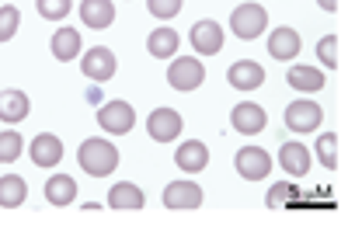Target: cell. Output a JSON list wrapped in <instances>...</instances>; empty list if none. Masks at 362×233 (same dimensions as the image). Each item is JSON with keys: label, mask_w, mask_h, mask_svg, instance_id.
<instances>
[{"label": "cell", "mask_w": 362, "mask_h": 233, "mask_svg": "<svg viewBox=\"0 0 362 233\" xmlns=\"http://www.w3.org/2000/svg\"><path fill=\"white\" fill-rule=\"evenodd\" d=\"M77 164L88 171L90 178H108L115 167H119V150H115V143L108 140H84L81 143V150H77Z\"/></svg>", "instance_id": "cell-1"}, {"label": "cell", "mask_w": 362, "mask_h": 233, "mask_svg": "<svg viewBox=\"0 0 362 233\" xmlns=\"http://www.w3.org/2000/svg\"><path fill=\"white\" fill-rule=\"evenodd\" d=\"M265 25H269V14H265L262 4H237L233 14H230V32L244 42L258 39L265 32Z\"/></svg>", "instance_id": "cell-2"}, {"label": "cell", "mask_w": 362, "mask_h": 233, "mask_svg": "<svg viewBox=\"0 0 362 233\" xmlns=\"http://www.w3.org/2000/svg\"><path fill=\"white\" fill-rule=\"evenodd\" d=\"M94 115H98V126H101L105 133H112V136H126L136 126V112L129 101H108V104L98 108Z\"/></svg>", "instance_id": "cell-3"}, {"label": "cell", "mask_w": 362, "mask_h": 233, "mask_svg": "<svg viewBox=\"0 0 362 233\" xmlns=\"http://www.w3.org/2000/svg\"><path fill=\"white\" fill-rule=\"evenodd\" d=\"M233 167H237V174L244 181H262L272 171V157L269 150H262V146H240L237 157H233Z\"/></svg>", "instance_id": "cell-4"}, {"label": "cell", "mask_w": 362, "mask_h": 233, "mask_svg": "<svg viewBox=\"0 0 362 233\" xmlns=\"http://www.w3.org/2000/svg\"><path fill=\"white\" fill-rule=\"evenodd\" d=\"M202 80H206V66H202L195 56H178V59L168 66V84H171L175 91H195Z\"/></svg>", "instance_id": "cell-5"}, {"label": "cell", "mask_w": 362, "mask_h": 233, "mask_svg": "<svg viewBox=\"0 0 362 233\" xmlns=\"http://www.w3.org/2000/svg\"><path fill=\"white\" fill-rule=\"evenodd\" d=\"M115 66H119V63H115V52L105 46H94L81 56V70H84V77L94 80V84L112 80V77H115Z\"/></svg>", "instance_id": "cell-6"}, {"label": "cell", "mask_w": 362, "mask_h": 233, "mask_svg": "<svg viewBox=\"0 0 362 233\" xmlns=\"http://www.w3.org/2000/svg\"><path fill=\"white\" fill-rule=\"evenodd\" d=\"M230 122H233V129H237L240 136H258V133L269 126V112H265L262 104H255V101H244V104L233 108Z\"/></svg>", "instance_id": "cell-7"}, {"label": "cell", "mask_w": 362, "mask_h": 233, "mask_svg": "<svg viewBox=\"0 0 362 233\" xmlns=\"http://www.w3.org/2000/svg\"><path fill=\"white\" fill-rule=\"evenodd\" d=\"M146 133H150V140L153 143H171L181 136V115L175 108H157V112H150V119H146Z\"/></svg>", "instance_id": "cell-8"}, {"label": "cell", "mask_w": 362, "mask_h": 233, "mask_svg": "<svg viewBox=\"0 0 362 233\" xmlns=\"http://www.w3.org/2000/svg\"><path fill=\"white\" fill-rule=\"evenodd\" d=\"M226 80L233 91H255L265 84V66L255 63V59H237L230 70H226Z\"/></svg>", "instance_id": "cell-9"}, {"label": "cell", "mask_w": 362, "mask_h": 233, "mask_svg": "<svg viewBox=\"0 0 362 233\" xmlns=\"http://www.w3.org/2000/svg\"><path fill=\"white\" fill-rule=\"evenodd\" d=\"M320 119H324V112L314 101H293L286 108V126L293 133H314V129H320Z\"/></svg>", "instance_id": "cell-10"}, {"label": "cell", "mask_w": 362, "mask_h": 233, "mask_svg": "<svg viewBox=\"0 0 362 233\" xmlns=\"http://www.w3.org/2000/svg\"><path fill=\"white\" fill-rule=\"evenodd\" d=\"M192 49L199 52V56H216L220 49H223V28L209 18V21H195L192 25Z\"/></svg>", "instance_id": "cell-11"}, {"label": "cell", "mask_w": 362, "mask_h": 233, "mask_svg": "<svg viewBox=\"0 0 362 233\" xmlns=\"http://www.w3.org/2000/svg\"><path fill=\"white\" fill-rule=\"evenodd\" d=\"M164 205L168 209H199L202 205V188L195 181H171L164 188Z\"/></svg>", "instance_id": "cell-12"}, {"label": "cell", "mask_w": 362, "mask_h": 233, "mask_svg": "<svg viewBox=\"0 0 362 233\" xmlns=\"http://www.w3.org/2000/svg\"><path fill=\"white\" fill-rule=\"evenodd\" d=\"M175 164H178L181 171H188V174H199V171H206V167H209V146H206L202 140L181 143V150L175 153Z\"/></svg>", "instance_id": "cell-13"}, {"label": "cell", "mask_w": 362, "mask_h": 233, "mask_svg": "<svg viewBox=\"0 0 362 233\" xmlns=\"http://www.w3.org/2000/svg\"><path fill=\"white\" fill-rule=\"evenodd\" d=\"M81 21L101 32V28H112L115 21V4L112 0H81Z\"/></svg>", "instance_id": "cell-14"}, {"label": "cell", "mask_w": 362, "mask_h": 233, "mask_svg": "<svg viewBox=\"0 0 362 233\" xmlns=\"http://www.w3.org/2000/svg\"><path fill=\"white\" fill-rule=\"evenodd\" d=\"M300 32L296 28H275L269 35V56H275V59H282V63H289L293 56H300Z\"/></svg>", "instance_id": "cell-15"}, {"label": "cell", "mask_w": 362, "mask_h": 233, "mask_svg": "<svg viewBox=\"0 0 362 233\" xmlns=\"http://www.w3.org/2000/svg\"><path fill=\"white\" fill-rule=\"evenodd\" d=\"M279 167H282L286 174H293V178H303V174L310 171V153H307V146H303V143H282V150H279Z\"/></svg>", "instance_id": "cell-16"}, {"label": "cell", "mask_w": 362, "mask_h": 233, "mask_svg": "<svg viewBox=\"0 0 362 233\" xmlns=\"http://www.w3.org/2000/svg\"><path fill=\"white\" fill-rule=\"evenodd\" d=\"M32 160H35V167H56L63 160V143H59V136L39 133L32 140Z\"/></svg>", "instance_id": "cell-17"}, {"label": "cell", "mask_w": 362, "mask_h": 233, "mask_svg": "<svg viewBox=\"0 0 362 233\" xmlns=\"http://www.w3.org/2000/svg\"><path fill=\"white\" fill-rule=\"evenodd\" d=\"M49 49H52V56H56L59 63L77 59V56H81V32H77V28H56Z\"/></svg>", "instance_id": "cell-18"}, {"label": "cell", "mask_w": 362, "mask_h": 233, "mask_svg": "<svg viewBox=\"0 0 362 233\" xmlns=\"http://www.w3.org/2000/svg\"><path fill=\"white\" fill-rule=\"evenodd\" d=\"M45 198H49V205H59V209L70 205L77 198V181L70 174H52L45 181Z\"/></svg>", "instance_id": "cell-19"}, {"label": "cell", "mask_w": 362, "mask_h": 233, "mask_svg": "<svg viewBox=\"0 0 362 233\" xmlns=\"http://www.w3.org/2000/svg\"><path fill=\"white\" fill-rule=\"evenodd\" d=\"M178 32L175 28H153L150 39H146V52L153 59H168V56H178Z\"/></svg>", "instance_id": "cell-20"}, {"label": "cell", "mask_w": 362, "mask_h": 233, "mask_svg": "<svg viewBox=\"0 0 362 233\" xmlns=\"http://www.w3.org/2000/svg\"><path fill=\"white\" fill-rule=\"evenodd\" d=\"M28 94L25 91H0V119L4 122H21L28 119Z\"/></svg>", "instance_id": "cell-21"}, {"label": "cell", "mask_w": 362, "mask_h": 233, "mask_svg": "<svg viewBox=\"0 0 362 233\" xmlns=\"http://www.w3.org/2000/svg\"><path fill=\"white\" fill-rule=\"evenodd\" d=\"M143 191L136 185H129V181H119V185L108 191V205L112 209H129V213H136V209H143Z\"/></svg>", "instance_id": "cell-22"}, {"label": "cell", "mask_w": 362, "mask_h": 233, "mask_svg": "<svg viewBox=\"0 0 362 233\" xmlns=\"http://www.w3.org/2000/svg\"><path fill=\"white\" fill-rule=\"evenodd\" d=\"M286 80L296 88V91H307V94H314L320 91L327 80H324V73L317 70V66H289V73H286Z\"/></svg>", "instance_id": "cell-23"}, {"label": "cell", "mask_w": 362, "mask_h": 233, "mask_svg": "<svg viewBox=\"0 0 362 233\" xmlns=\"http://www.w3.org/2000/svg\"><path fill=\"white\" fill-rule=\"evenodd\" d=\"M25 195H28L25 178H18V174H4L0 178V209H18L25 202Z\"/></svg>", "instance_id": "cell-24"}, {"label": "cell", "mask_w": 362, "mask_h": 233, "mask_svg": "<svg viewBox=\"0 0 362 233\" xmlns=\"http://www.w3.org/2000/svg\"><path fill=\"white\" fill-rule=\"evenodd\" d=\"M18 28H21V11L14 4L0 7V42H11Z\"/></svg>", "instance_id": "cell-25"}, {"label": "cell", "mask_w": 362, "mask_h": 233, "mask_svg": "<svg viewBox=\"0 0 362 233\" xmlns=\"http://www.w3.org/2000/svg\"><path fill=\"white\" fill-rule=\"evenodd\" d=\"M317 157L324 167H338V136L334 133H320L317 140Z\"/></svg>", "instance_id": "cell-26"}, {"label": "cell", "mask_w": 362, "mask_h": 233, "mask_svg": "<svg viewBox=\"0 0 362 233\" xmlns=\"http://www.w3.org/2000/svg\"><path fill=\"white\" fill-rule=\"evenodd\" d=\"M21 150H25V143L18 133H0V164H14L18 157H21Z\"/></svg>", "instance_id": "cell-27"}, {"label": "cell", "mask_w": 362, "mask_h": 233, "mask_svg": "<svg viewBox=\"0 0 362 233\" xmlns=\"http://www.w3.org/2000/svg\"><path fill=\"white\" fill-rule=\"evenodd\" d=\"M35 11L45 21H63L70 14V0H35Z\"/></svg>", "instance_id": "cell-28"}, {"label": "cell", "mask_w": 362, "mask_h": 233, "mask_svg": "<svg viewBox=\"0 0 362 233\" xmlns=\"http://www.w3.org/2000/svg\"><path fill=\"white\" fill-rule=\"evenodd\" d=\"M146 7H150V14H153L157 21H171L175 14H181L185 0H146Z\"/></svg>", "instance_id": "cell-29"}, {"label": "cell", "mask_w": 362, "mask_h": 233, "mask_svg": "<svg viewBox=\"0 0 362 233\" xmlns=\"http://www.w3.org/2000/svg\"><path fill=\"white\" fill-rule=\"evenodd\" d=\"M317 56H320V63H324L327 70H334V66H338V35H324V39L317 42Z\"/></svg>", "instance_id": "cell-30"}, {"label": "cell", "mask_w": 362, "mask_h": 233, "mask_svg": "<svg viewBox=\"0 0 362 233\" xmlns=\"http://www.w3.org/2000/svg\"><path fill=\"white\" fill-rule=\"evenodd\" d=\"M300 191L289 185V181H279V185H272V191H269V209H282L286 202H293Z\"/></svg>", "instance_id": "cell-31"}, {"label": "cell", "mask_w": 362, "mask_h": 233, "mask_svg": "<svg viewBox=\"0 0 362 233\" xmlns=\"http://www.w3.org/2000/svg\"><path fill=\"white\" fill-rule=\"evenodd\" d=\"M317 4H320L324 11H338V0H317Z\"/></svg>", "instance_id": "cell-32"}]
</instances>
